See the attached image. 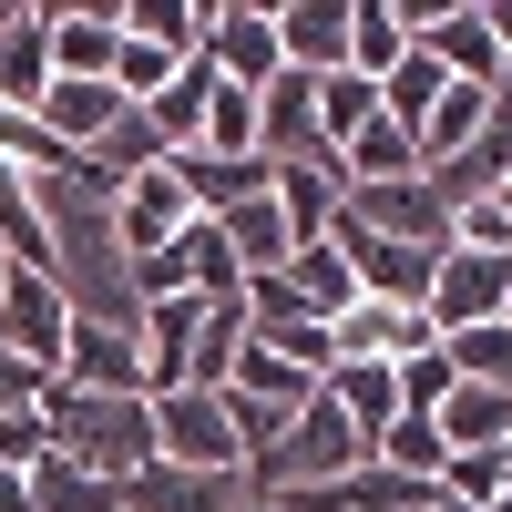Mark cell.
Listing matches in <instances>:
<instances>
[{
  "instance_id": "cell-1",
  "label": "cell",
  "mask_w": 512,
  "mask_h": 512,
  "mask_svg": "<svg viewBox=\"0 0 512 512\" xmlns=\"http://www.w3.org/2000/svg\"><path fill=\"white\" fill-rule=\"evenodd\" d=\"M31 216H41V267H52L72 318H93V328H134L144 318L134 256H123V226H113V195L82 175V164L31 185Z\"/></svg>"
},
{
  "instance_id": "cell-2",
  "label": "cell",
  "mask_w": 512,
  "mask_h": 512,
  "mask_svg": "<svg viewBox=\"0 0 512 512\" xmlns=\"http://www.w3.org/2000/svg\"><path fill=\"white\" fill-rule=\"evenodd\" d=\"M41 451L72 461V472H93V482H134L154 461V400L144 390H72V379H52V390H41Z\"/></svg>"
},
{
  "instance_id": "cell-3",
  "label": "cell",
  "mask_w": 512,
  "mask_h": 512,
  "mask_svg": "<svg viewBox=\"0 0 512 512\" xmlns=\"http://www.w3.org/2000/svg\"><path fill=\"white\" fill-rule=\"evenodd\" d=\"M236 287H246V277H236L216 216H195L185 236H164L144 267H134V297H205V308H216V297H236Z\"/></svg>"
},
{
  "instance_id": "cell-4",
  "label": "cell",
  "mask_w": 512,
  "mask_h": 512,
  "mask_svg": "<svg viewBox=\"0 0 512 512\" xmlns=\"http://www.w3.org/2000/svg\"><path fill=\"white\" fill-rule=\"evenodd\" d=\"M328 246L349 256L359 297H379V308H420V297H431V267H441V256H431V246H400V236H369L349 205L328 216Z\"/></svg>"
},
{
  "instance_id": "cell-5",
  "label": "cell",
  "mask_w": 512,
  "mask_h": 512,
  "mask_svg": "<svg viewBox=\"0 0 512 512\" xmlns=\"http://www.w3.org/2000/svg\"><path fill=\"white\" fill-rule=\"evenodd\" d=\"M154 461H175V472H246L226 400L216 390H164L154 400Z\"/></svg>"
},
{
  "instance_id": "cell-6",
  "label": "cell",
  "mask_w": 512,
  "mask_h": 512,
  "mask_svg": "<svg viewBox=\"0 0 512 512\" xmlns=\"http://www.w3.org/2000/svg\"><path fill=\"white\" fill-rule=\"evenodd\" d=\"M195 62L216 72V82H236V93H267V82L287 72V62H277V21L256 11V0H205V41H195Z\"/></svg>"
},
{
  "instance_id": "cell-7",
  "label": "cell",
  "mask_w": 512,
  "mask_h": 512,
  "mask_svg": "<svg viewBox=\"0 0 512 512\" xmlns=\"http://www.w3.org/2000/svg\"><path fill=\"white\" fill-rule=\"evenodd\" d=\"M410 52L431 62L441 82H472V93H492V82H502V52H492V11H482V0L410 11Z\"/></svg>"
},
{
  "instance_id": "cell-8",
  "label": "cell",
  "mask_w": 512,
  "mask_h": 512,
  "mask_svg": "<svg viewBox=\"0 0 512 512\" xmlns=\"http://www.w3.org/2000/svg\"><path fill=\"white\" fill-rule=\"evenodd\" d=\"M338 205H349V216L369 226V236H400V246H451V216H461V205L441 195V175H400V185H349V195H338Z\"/></svg>"
},
{
  "instance_id": "cell-9",
  "label": "cell",
  "mask_w": 512,
  "mask_h": 512,
  "mask_svg": "<svg viewBox=\"0 0 512 512\" xmlns=\"http://www.w3.org/2000/svg\"><path fill=\"white\" fill-rule=\"evenodd\" d=\"M62 338H72L62 287L41 277V267H11V277H0V349H11V359H31L41 379H62Z\"/></svg>"
},
{
  "instance_id": "cell-10",
  "label": "cell",
  "mask_w": 512,
  "mask_h": 512,
  "mask_svg": "<svg viewBox=\"0 0 512 512\" xmlns=\"http://www.w3.org/2000/svg\"><path fill=\"white\" fill-rule=\"evenodd\" d=\"M502 297H512V256L441 246V267H431V297H420V318H431V338H451V328H482V318H502Z\"/></svg>"
},
{
  "instance_id": "cell-11",
  "label": "cell",
  "mask_w": 512,
  "mask_h": 512,
  "mask_svg": "<svg viewBox=\"0 0 512 512\" xmlns=\"http://www.w3.org/2000/svg\"><path fill=\"white\" fill-rule=\"evenodd\" d=\"M113 226H123V256H134V267H144L164 236H185L195 205H185V185H175V164H144L134 185H113Z\"/></svg>"
},
{
  "instance_id": "cell-12",
  "label": "cell",
  "mask_w": 512,
  "mask_h": 512,
  "mask_svg": "<svg viewBox=\"0 0 512 512\" xmlns=\"http://www.w3.org/2000/svg\"><path fill=\"white\" fill-rule=\"evenodd\" d=\"M277 297L297 318H318V328H338L359 308V277H349V256H338L328 236H308V246H287V267H277Z\"/></svg>"
},
{
  "instance_id": "cell-13",
  "label": "cell",
  "mask_w": 512,
  "mask_h": 512,
  "mask_svg": "<svg viewBox=\"0 0 512 512\" xmlns=\"http://www.w3.org/2000/svg\"><path fill=\"white\" fill-rule=\"evenodd\" d=\"M246 482L236 472H175V461H144L134 482H113V512H236Z\"/></svg>"
},
{
  "instance_id": "cell-14",
  "label": "cell",
  "mask_w": 512,
  "mask_h": 512,
  "mask_svg": "<svg viewBox=\"0 0 512 512\" xmlns=\"http://www.w3.org/2000/svg\"><path fill=\"white\" fill-rule=\"evenodd\" d=\"M277 21V62L287 72H349V0H287V11H267Z\"/></svg>"
},
{
  "instance_id": "cell-15",
  "label": "cell",
  "mask_w": 512,
  "mask_h": 512,
  "mask_svg": "<svg viewBox=\"0 0 512 512\" xmlns=\"http://www.w3.org/2000/svg\"><path fill=\"white\" fill-rule=\"evenodd\" d=\"M52 93V11H0V113H41Z\"/></svg>"
},
{
  "instance_id": "cell-16",
  "label": "cell",
  "mask_w": 512,
  "mask_h": 512,
  "mask_svg": "<svg viewBox=\"0 0 512 512\" xmlns=\"http://www.w3.org/2000/svg\"><path fill=\"white\" fill-rule=\"evenodd\" d=\"M164 164H175V185H185L195 216H236V205H256V195L277 185L256 154H195V144H185V154H164Z\"/></svg>"
},
{
  "instance_id": "cell-17",
  "label": "cell",
  "mask_w": 512,
  "mask_h": 512,
  "mask_svg": "<svg viewBox=\"0 0 512 512\" xmlns=\"http://www.w3.org/2000/svg\"><path fill=\"white\" fill-rule=\"evenodd\" d=\"M318 400L349 420L359 441H379V431L400 420V369H390V359H338V369L318 379Z\"/></svg>"
},
{
  "instance_id": "cell-18",
  "label": "cell",
  "mask_w": 512,
  "mask_h": 512,
  "mask_svg": "<svg viewBox=\"0 0 512 512\" xmlns=\"http://www.w3.org/2000/svg\"><path fill=\"white\" fill-rule=\"evenodd\" d=\"M328 349H338V359H390V369H400L410 349H431V318H420V308H379V297H359V308L328 328ZM338 359H328V369H338Z\"/></svg>"
},
{
  "instance_id": "cell-19",
  "label": "cell",
  "mask_w": 512,
  "mask_h": 512,
  "mask_svg": "<svg viewBox=\"0 0 512 512\" xmlns=\"http://www.w3.org/2000/svg\"><path fill=\"white\" fill-rule=\"evenodd\" d=\"M441 451H502L512 441V390H492V379H451V400L431 410Z\"/></svg>"
},
{
  "instance_id": "cell-20",
  "label": "cell",
  "mask_w": 512,
  "mask_h": 512,
  "mask_svg": "<svg viewBox=\"0 0 512 512\" xmlns=\"http://www.w3.org/2000/svg\"><path fill=\"white\" fill-rule=\"evenodd\" d=\"M62 379H72V390H144L134 328H93V318H72V338H62Z\"/></svg>"
},
{
  "instance_id": "cell-21",
  "label": "cell",
  "mask_w": 512,
  "mask_h": 512,
  "mask_svg": "<svg viewBox=\"0 0 512 512\" xmlns=\"http://www.w3.org/2000/svg\"><path fill=\"white\" fill-rule=\"evenodd\" d=\"M123 21L113 11H52V82H113Z\"/></svg>"
},
{
  "instance_id": "cell-22",
  "label": "cell",
  "mask_w": 512,
  "mask_h": 512,
  "mask_svg": "<svg viewBox=\"0 0 512 512\" xmlns=\"http://www.w3.org/2000/svg\"><path fill=\"white\" fill-rule=\"evenodd\" d=\"M400 62H410V11L400 0H349V72L379 93Z\"/></svg>"
},
{
  "instance_id": "cell-23",
  "label": "cell",
  "mask_w": 512,
  "mask_h": 512,
  "mask_svg": "<svg viewBox=\"0 0 512 512\" xmlns=\"http://www.w3.org/2000/svg\"><path fill=\"white\" fill-rule=\"evenodd\" d=\"M236 359H246V308H236V297H216V308L195 318V338H185V390H226Z\"/></svg>"
},
{
  "instance_id": "cell-24",
  "label": "cell",
  "mask_w": 512,
  "mask_h": 512,
  "mask_svg": "<svg viewBox=\"0 0 512 512\" xmlns=\"http://www.w3.org/2000/svg\"><path fill=\"white\" fill-rule=\"evenodd\" d=\"M21 492H31V512H113V482L72 472V461H52V451L21 472Z\"/></svg>"
},
{
  "instance_id": "cell-25",
  "label": "cell",
  "mask_w": 512,
  "mask_h": 512,
  "mask_svg": "<svg viewBox=\"0 0 512 512\" xmlns=\"http://www.w3.org/2000/svg\"><path fill=\"white\" fill-rule=\"evenodd\" d=\"M441 359H451V379H492V390H512V328H502V318L451 328V338H441Z\"/></svg>"
},
{
  "instance_id": "cell-26",
  "label": "cell",
  "mask_w": 512,
  "mask_h": 512,
  "mask_svg": "<svg viewBox=\"0 0 512 512\" xmlns=\"http://www.w3.org/2000/svg\"><path fill=\"white\" fill-rule=\"evenodd\" d=\"M267 195H277V216H287V236L308 246V236H328V216H338V195H349V185H338V175H277Z\"/></svg>"
},
{
  "instance_id": "cell-27",
  "label": "cell",
  "mask_w": 512,
  "mask_h": 512,
  "mask_svg": "<svg viewBox=\"0 0 512 512\" xmlns=\"http://www.w3.org/2000/svg\"><path fill=\"white\" fill-rule=\"evenodd\" d=\"M369 461H390V472H410V482H441V461H451V451H441V431H431V420H410V410H400L390 431L369 441Z\"/></svg>"
},
{
  "instance_id": "cell-28",
  "label": "cell",
  "mask_w": 512,
  "mask_h": 512,
  "mask_svg": "<svg viewBox=\"0 0 512 512\" xmlns=\"http://www.w3.org/2000/svg\"><path fill=\"white\" fill-rule=\"evenodd\" d=\"M369 113H379V93H369L359 72H318V134H328V154L349 144V134H359Z\"/></svg>"
},
{
  "instance_id": "cell-29",
  "label": "cell",
  "mask_w": 512,
  "mask_h": 512,
  "mask_svg": "<svg viewBox=\"0 0 512 512\" xmlns=\"http://www.w3.org/2000/svg\"><path fill=\"white\" fill-rule=\"evenodd\" d=\"M195 154H256V93L216 82V103H205V134H195Z\"/></svg>"
},
{
  "instance_id": "cell-30",
  "label": "cell",
  "mask_w": 512,
  "mask_h": 512,
  "mask_svg": "<svg viewBox=\"0 0 512 512\" xmlns=\"http://www.w3.org/2000/svg\"><path fill=\"white\" fill-rule=\"evenodd\" d=\"M431 492H441V502H472V512H492V502H502V451H451Z\"/></svg>"
},
{
  "instance_id": "cell-31",
  "label": "cell",
  "mask_w": 512,
  "mask_h": 512,
  "mask_svg": "<svg viewBox=\"0 0 512 512\" xmlns=\"http://www.w3.org/2000/svg\"><path fill=\"white\" fill-rule=\"evenodd\" d=\"M441 400H451V359H441V338H431V349H410V359H400V410H410V420H431Z\"/></svg>"
},
{
  "instance_id": "cell-32",
  "label": "cell",
  "mask_w": 512,
  "mask_h": 512,
  "mask_svg": "<svg viewBox=\"0 0 512 512\" xmlns=\"http://www.w3.org/2000/svg\"><path fill=\"white\" fill-rule=\"evenodd\" d=\"M451 246H472V256H512V216H502L492 195H472V205L451 216Z\"/></svg>"
},
{
  "instance_id": "cell-33",
  "label": "cell",
  "mask_w": 512,
  "mask_h": 512,
  "mask_svg": "<svg viewBox=\"0 0 512 512\" xmlns=\"http://www.w3.org/2000/svg\"><path fill=\"white\" fill-rule=\"evenodd\" d=\"M41 390H52V379H41L31 359H11V349H0V410H31Z\"/></svg>"
},
{
  "instance_id": "cell-34",
  "label": "cell",
  "mask_w": 512,
  "mask_h": 512,
  "mask_svg": "<svg viewBox=\"0 0 512 512\" xmlns=\"http://www.w3.org/2000/svg\"><path fill=\"white\" fill-rule=\"evenodd\" d=\"M492 11V52H502V72H512V0H482Z\"/></svg>"
},
{
  "instance_id": "cell-35",
  "label": "cell",
  "mask_w": 512,
  "mask_h": 512,
  "mask_svg": "<svg viewBox=\"0 0 512 512\" xmlns=\"http://www.w3.org/2000/svg\"><path fill=\"white\" fill-rule=\"evenodd\" d=\"M0 512H31V492H21V472L0 461Z\"/></svg>"
},
{
  "instance_id": "cell-36",
  "label": "cell",
  "mask_w": 512,
  "mask_h": 512,
  "mask_svg": "<svg viewBox=\"0 0 512 512\" xmlns=\"http://www.w3.org/2000/svg\"><path fill=\"white\" fill-rule=\"evenodd\" d=\"M492 205H502V216H512V175H502V185H492Z\"/></svg>"
},
{
  "instance_id": "cell-37",
  "label": "cell",
  "mask_w": 512,
  "mask_h": 512,
  "mask_svg": "<svg viewBox=\"0 0 512 512\" xmlns=\"http://www.w3.org/2000/svg\"><path fill=\"white\" fill-rule=\"evenodd\" d=\"M431 512H472V502H441V492H431Z\"/></svg>"
},
{
  "instance_id": "cell-38",
  "label": "cell",
  "mask_w": 512,
  "mask_h": 512,
  "mask_svg": "<svg viewBox=\"0 0 512 512\" xmlns=\"http://www.w3.org/2000/svg\"><path fill=\"white\" fill-rule=\"evenodd\" d=\"M236 512H277V502H236Z\"/></svg>"
},
{
  "instance_id": "cell-39",
  "label": "cell",
  "mask_w": 512,
  "mask_h": 512,
  "mask_svg": "<svg viewBox=\"0 0 512 512\" xmlns=\"http://www.w3.org/2000/svg\"><path fill=\"white\" fill-rule=\"evenodd\" d=\"M502 328H512V297H502Z\"/></svg>"
},
{
  "instance_id": "cell-40",
  "label": "cell",
  "mask_w": 512,
  "mask_h": 512,
  "mask_svg": "<svg viewBox=\"0 0 512 512\" xmlns=\"http://www.w3.org/2000/svg\"><path fill=\"white\" fill-rule=\"evenodd\" d=\"M0 277H11V256H0Z\"/></svg>"
}]
</instances>
